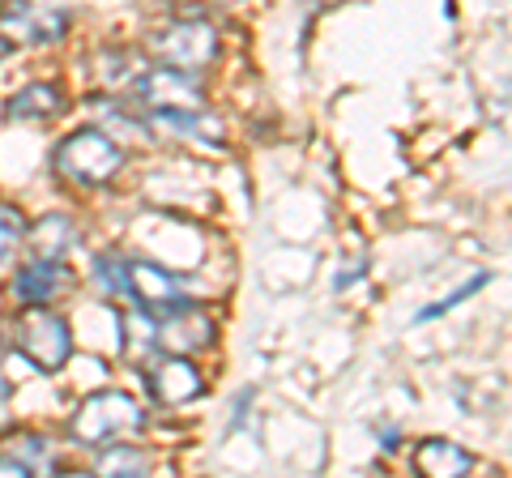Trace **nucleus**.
<instances>
[{"label": "nucleus", "mask_w": 512, "mask_h": 478, "mask_svg": "<svg viewBox=\"0 0 512 478\" xmlns=\"http://www.w3.org/2000/svg\"><path fill=\"white\" fill-rule=\"evenodd\" d=\"M52 167L77 188H99L111 180V175H120L124 150L103 129H77L56 146Z\"/></svg>", "instance_id": "f257e3e1"}, {"label": "nucleus", "mask_w": 512, "mask_h": 478, "mask_svg": "<svg viewBox=\"0 0 512 478\" xmlns=\"http://www.w3.org/2000/svg\"><path fill=\"white\" fill-rule=\"evenodd\" d=\"M146 427V410L120 389H103L86 397L73 414V436L82 444H107L120 436H137Z\"/></svg>", "instance_id": "f03ea898"}, {"label": "nucleus", "mask_w": 512, "mask_h": 478, "mask_svg": "<svg viewBox=\"0 0 512 478\" xmlns=\"http://www.w3.org/2000/svg\"><path fill=\"white\" fill-rule=\"evenodd\" d=\"M13 346L18 355H26L39 372H60L73 355V333L69 321L52 308H26L13 325Z\"/></svg>", "instance_id": "7ed1b4c3"}, {"label": "nucleus", "mask_w": 512, "mask_h": 478, "mask_svg": "<svg viewBox=\"0 0 512 478\" xmlns=\"http://www.w3.org/2000/svg\"><path fill=\"white\" fill-rule=\"evenodd\" d=\"M150 52L163 60V69H180V73H192L205 69L210 60L218 56V30L201 18H180L163 30H154L150 35Z\"/></svg>", "instance_id": "20e7f679"}, {"label": "nucleus", "mask_w": 512, "mask_h": 478, "mask_svg": "<svg viewBox=\"0 0 512 478\" xmlns=\"http://www.w3.org/2000/svg\"><path fill=\"white\" fill-rule=\"evenodd\" d=\"M133 94L141 99V107H150L154 116H192V111H205V90L192 73L180 69H150L137 77Z\"/></svg>", "instance_id": "39448f33"}, {"label": "nucleus", "mask_w": 512, "mask_h": 478, "mask_svg": "<svg viewBox=\"0 0 512 478\" xmlns=\"http://www.w3.org/2000/svg\"><path fill=\"white\" fill-rule=\"evenodd\" d=\"M128 299H137L141 308H150L146 316H171L188 308V286L163 265L150 261H128Z\"/></svg>", "instance_id": "423d86ee"}, {"label": "nucleus", "mask_w": 512, "mask_h": 478, "mask_svg": "<svg viewBox=\"0 0 512 478\" xmlns=\"http://www.w3.org/2000/svg\"><path fill=\"white\" fill-rule=\"evenodd\" d=\"M214 338H218L214 316L201 312V308H192V304L154 321V342H158L154 350H167V355H175V359H184L188 350H210Z\"/></svg>", "instance_id": "0eeeda50"}, {"label": "nucleus", "mask_w": 512, "mask_h": 478, "mask_svg": "<svg viewBox=\"0 0 512 478\" xmlns=\"http://www.w3.org/2000/svg\"><path fill=\"white\" fill-rule=\"evenodd\" d=\"M0 26L18 43H56L69 30V13L52 5H5L0 9Z\"/></svg>", "instance_id": "6e6552de"}, {"label": "nucleus", "mask_w": 512, "mask_h": 478, "mask_svg": "<svg viewBox=\"0 0 512 478\" xmlns=\"http://www.w3.org/2000/svg\"><path fill=\"white\" fill-rule=\"evenodd\" d=\"M150 393L163 406H184V402H192V397L205 393V380L188 359L167 355V359H158L150 368Z\"/></svg>", "instance_id": "1a4fd4ad"}, {"label": "nucleus", "mask_w": 512, "mask_h": 478, "mask_svg": "<svg viewBox=\"0 0 512 478\" xmlns=\"http://www.w3.org/2000/svg\"><path fill=\"white\" fill-rule=\"evenodd\" d=\"M69 286V269L60 261H26L18 274H13V295L30 308H43Z\"/></svg>", "instance_id": "9d476101"}, {"label": "nucleus", "mask_w": 512, "mask_h": 478, "mask_svg": "<svg viewBox=\"0 0 512 478\" xmlns=\"http://www.w3.org/2000/svg\"><path fill=\"white\" fill-rule=\"evenodd\" d=\"M414 470L419 478H466L474 470V457L453 440H423L414 449Z\"/></svg>", "instance_id": "9b49d317"}, {"label": "nucleus", "mask_w": 512, "mask_h": 478, "mask_svg": "<svg viewBox=\"0 0 512 478\" xmlns=\"http://www.w3.org/2000/svg\"><path fill=\"white\" fill-rule=\"evenodd\" d=\"M60 111H64V90L52 82H35V86H22L13 94L5 116L9 120H52Z\"/></svg>", "instance_id": "f8f14e48"}, {"label": "nucleus", "mask_w": 512, "mask_h": 478, "mask_svg": "<svg viewBox=\"0 0 512 478\" xmlns=\"http://www.w3.org/2000/svg\"><path fill=\"white\" fill-rule=\"evenodd\" d=\"M154 129L201 141V146H210V150L227 146V129H222V120H214L210 111H192V116H154Z\"/></svg>", "instance_id": "ddd939ff"}, {"label": "nucleus", "mask_w": 512, "mask_h": 478, "mask_svg": "<svg viewBox=\"0 0 512 478\" xmlns=\"http://www.w3.org/2000/svg\"><path fill=\"white\" fill-rule=\"evenodd\" d=\"M30 248H35V261H60L64 248L73 244V222L64 214H47L30 227Z\"/></svg>", "instance_id": "4468645a"}, {"label": "nucleus", "mask_w": 512, "mask_h": 478, "mask_svg": "<svg viewBox=\"0 0 512 478\" xmlns=\"http://www.w3.org/2000/svg\"><path fill=\"white\" fill-rule=\"evenodd\" d=\"M22 239H26V218L13 210V205H0V274L13 265Z\"/></svg>", "instance_id": "2eb2a0df"}, {"label": "nucleus", "mask_w": 512, "mask_h": 478, "mask_svg": "<svg viewBox=\"0 0 512 478\" xmlns=\"http://www.w3.org/2000/svg\"><path fill=\"white\" fill-rule=\"evenodd\" d=\"M94 282H99L103 295H128V261L103 257L99 265H94Z\"/></svg>", "instance_id": "dca6fc26"}, {"label": "nucleus", "mask_w": 512, "mask_h": 478, "mask_svg": "<svg viewBox=\"0 0 512 478\" xmlns=\"http://www.w3.org/2000/svg\"><path fill=\"white\" fill-rule=\"evenodd\" d=\"M483 286H487V274H474L466 286H457V291H448L444 299H440V304H431V308H423L419 316H414V325H423V321H436V316H444L448 308H453V304H461V299H470L474 291H483Z\"/></svg>", "instance_id": "f3484780"}, {"label": "nucleus", "mask_w": 512, "mask_h": 478, "mask_svg": "<svg viewBox=\"0 0 512 478\" xmlns=\"http://www.w3.org/2000/svg\"><path fill=\"white\" fill-rule=\"evenodd\" d=\"M103 470H107L111 478H124V474H141V457H137L133 449L107 453V461H103Z\"/></svg>", "instance_id": "a211bd4d"}, {"label": "nucleus", "mask_w": 512, "mask_h": 478, "mask_svg": "<svg viewBox=\"0 0 512 478\" xmlns=\"http://www.w3.org/2000/svg\"><path fill=\"white\" fill-rule=\"evenodd\" d=\"M0 478H35V474H30L26 466H18L13 457H0Z\"/></svg>", "instance_id": "6ab92c4d"}, {"label": "nucleus", "mask_w": 512, "mask_h": 478, "mask_svg": "<svg viewBox=\"0 0 512 478\" xmlns=\"http://www.w3.org/2000/svg\"><path fill=\"white\" fill-rule=\"evenodd\" d=\"M56 478H94V474H86V470H60Z\"/></svg>", "instance_id": "aec40b11"}, {"label": "nucleus", "mask_w": 512, "mask_h": 478, "mask_svg": "<svg viewBox=\"0 0 512 478\" xmlns=\"http://www.w3.org/2000/svg\"><path fill=\"white\" fill-rule=\"evenodd\" d=\"M124 478H146V474H124Z\"/></svg>", "instance_id": "412c9836"}]
</instances>
